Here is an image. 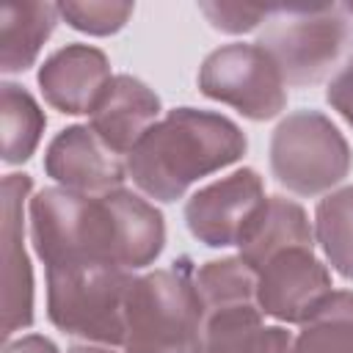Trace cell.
I'll list each match as a JSON object with an SVG mask.
<instances>
[{
  "label": "cell",
  "instance_id": "6da1fadb",
  "mask_svg": "<svg viewBox=\"0 0 353 353\" xmlns=\"http://www.w3.org/2000/svg\"><path fill=\"white\" fill-rule=\"evenodd\" d=\"M30 237L47 270L66 265L138 270L160 256L165 223L149 201L124 188L105 196L44 188L30 199Z\"/></svg>",
  "mask_w": 353,
  "mask_h": 353
},
{
  "label": "cell",
  "instance_id": "7a4b0ae2",
  "mask_svg": "<svg viewBox=\"0 0 353 353\" xmlns=\"http://www.w3.org/2000/svg\"><path fill=\"white\" fill-rule=\"evenodd\" d=\"M245 154L243 130L210 110L176 108L160 119L127 154V174L157 201H176L193 182Z\"/></svg>",
  "mask_w": 353,
  "mask_h": 353
},
{
  "label": "cell",
  "instance_id": "3957f363",
  "mask_svg": "<svg viewBox=\"0 0 353 353\" xmlns=\"http://www.w3.org/2000/svg\"><path fill=\"white\" fill-rule=\"evenodd\" d=\"M188 259L138 276L127 295V353H204V306Z\"/></svg>",
  "mask_w": 353,
  "mask_h": 353
},
{
  "label": "cell",
  "instance_id": "277c9868",
  "mask_svg": "<svg viewBox=\"0 0 353 353\" xmlns=\"http://www.w3.org/2000/svg\"><path fill=\"white\" fill-rule=\"evenodd\" d=\"M259 47L273 58L287 85L325 80L353 58V14L347 6L273 8Z\"/></svg>",
  "mask_w": 353,
  "mask_h": 353
},
{
  "label": "cell",
  "instance_id": "5b68a950",
  "mask_svg": "<svg viewBox=\"0 0 353 353\" xmlns=\"http://www.w3.org/2000/svg\"><path fill=\"white\" fill-rule=\"evenodd\" d=\"M135 276L116 265H66L47 270V314L72 336L124 345L127 295Z\"/></svg>",
  "mask_w": 353,
  "mask_h": 353
},
{
  "label": "cell",
  "instance_id": "8992f818",
  "mask_svg": "<svg viewBox=\"0 0 353 353\" xmlns=\"http://www.w3.org/2000/svg\"><path fill=\"white\" fill-rule=\"evenodd\" d=\"M270 171L287 190L317 196L347 176L350 149L331 119L317 110H298L273 130Z\"/></svg>",
  "mask_w": 353,
  "mask_h": 353
},
{
  "label": "cell",
  "instance_id": "52a82bcc",
  "mask_svg": "<svg viewBox=\"0 0 353 353\" xmlns=\"http://www.w3.org/2000/svg\"><path fill=\"white\" fill-rule=\"evenodd\" d=\"M199 88L254 121H268L287 105V83L259 44H226L210 52L199 69Z\"/></svg>",
  "mask_w": 353,
  "mask_h": 353
},
{
  "label": "cell",
  "instance_id": "ba28073f",
  "mask_svg": "<svg viewBox=\"0 0 353 353\" xmlns=\"http://www.w3.org/2000/svg\"><path fill=\"white\" fill-rule=\"evenodd\" d=\"M262 204V176L254 168H240L196 190L185 204V223L190 234L210 248L237 245Z\"/></svg>",
  "mask_w": 353,
  "mask_h": 353
},
{
  "label": "cell",
  "instance_id": "9c48e42d",
  "mask_svg": "<svg viewBox=\"0 0 353 353\" xmlns=\"http://www.w3.org/2000/svg\"><path fill=\"white\" fill-rule=\"evenodd\" d=\"M331 292V276L312 248L281 251L256 270L259 312L284 323L309 320Z\"/></svg>",
  "mask_w": 353,
  "mask_h": 353
},
{
  "label": "cell",
  "instance_id": "30bf717a",
  "mask_svg": "<svg viewBox=\"0 0 353 353\" xmlns=\"http://www.w3.org/2000/svg\"><path fill=\"white\" fill-rule=\"evenodd\" d=\"M33 182L28 174L3 179V334L11 336L33 323V270L25 254V201Z\"/></svg>",
  "mask_w": 353,
  "mask_h": 353
},
{
  "label": "cell",
  "instance_id": "8fae6325",
  "mask_svg": "<svg viewBox=\"0 0 353 353\" xmlns=\"http://www.w3.org/2000/svg\"><path fill=\"white\" fill-rule=\"evenodd\" d=\"M44 171L66 190L105 196L121 188L127 165H121L119 154L91 127L74 124L61 130L50 141L44 154Z\"/></svg>",
  "mask_w": 353,
  "mask_h": 353
},
{
  "label": "cell",
  "instance_id": "7c38bea8",
  "mask_svg": "<svg viewBox=\"0 0 353 353\" xmlns=\"http://www.w3.org/2000/svg\"><path fill=\"white\" fill-rule=\"evenodd\" d=\"M110 63L102 50L88 44H69L52 52L39 69V88L44 99L61 113H91L110 85Z\"/></svg>",
  "mask_w": 353,
  "mask_h": 353
},
{
  "label": "cell",
  "instance_id": "4fadbf2b",
  "mask_svg": "<svg viewBox=\"0 0 353 353\" xmlns=\"http://www.w3.org/2000/svg\"><path fill=\"white\" fill-rule=\"evenodd\" d=\"M160 99L138 77L119 74L91 110V130L116 152L130 154L132 146L157 124Z\"/></svg>",
  "mask_w": 353,
  "mask_h": 353
},
{
  "label": "cell",
  "instance_id": "5bb4252c",
  "mask_svg": "<svg viewBox=\"0 0 353 353\" xmlns=\"http://www.w3.org/2000/svg\"><path fill=\"white\" fill-rule=\"evenodd\" d=\"M240 259L256 273L276 254L290 248H312V226L301 204L270 196L256 210L251 223L240 237Z\"/></svg>",
  "mask_w": 353,
  "mask_h": 353
},
{
  "label": "cell",
  "instance_id": "9a60e30c",
  "mask_svg": "<svg viewBox=\"0 0 353 353\" xmlns=\"http://www.w3.org/2000/svg\"><path fill=\"white\" fill-rule=\"evenodd\" d=\"M58 6L52 3H25L8 0L3 6V39H0V66L3 72H25L39 58L41 44L50 39L58 22Z\"/></svg>",
  "mask_w": 353,
  "mask_h": 353
},
{
  "label": "cell",
  "instance_id": "2e32d148",
  "mask_svg": "<svg viewBox=\"0 0 353 353\" xmlns=\"http://www.w3.org/2000/svg\"><path fill=\"white\" fill-rule=\"evenodd\" d=\"M301 325L295 353H353V292H331Z\"/></svg>",
  "mask_w": 353,
  "mask_h": 353
},
{
  "label": "cell",
  "instance_id": "e0dca14e",
  "mask_svg": "<svg viewBox=\"0 0 353 353\" xmlns=\"http://www.w3.org/2000/svg\"><path fill=\"white\" fill-rule=\"evenodd\" d=\"M3 163H25L44 132V113L39 102L17 83H3Z\"/></svg>",
  "mask_w": 353,
  "mask_h": 353
},
{
  "label": "cell",
  "instance_id": "ac0fdd59",
  "mask_svg": "<svg viewBox=\"0 0 353 353\" xmlns=\"http://www.w3.org/2000/svg\"><path fill=\"white\" fill-rule=\"evenodd\" d=\"M317 243L345 279H353V185L325 196L314 215Z\"/></svg>",
  "mask_w": 353,
  "mask_h": 353
},
{
  "label": "cell",
  "instance_id": "d6986e66",
  "mask_svg": "<svg viewBox=\"0 0 353 353\" xmlns=\"http://www.w3.org/2000/svg\"><path fill=\"white\" fill-rule=\"evenodd\" d=\"M193 284L204 312L234 303H256V273L240 256L204 262L193 273Z\"/></svg>",
  "mask_w": 353,
  "mask_h": 353
},
{
  "label": "cell",
  "instance_id": "ffe728a7",
  "mask_svg": "<svg viewBox=\"0 0 353 353\" xmlns=\"http://www.w3.org/2000/svg\"><path fill=\"white\" fill-rule=\"evenodd\" d=\"M256 303H234L204 312V353H248L262 331Z\"/></svg>",
  "mask_w": 353,
  "mask_h": 353
},
{
  "label": "cell",
  "instance_id": "44dd1931",
  "mask_svg": "<svg viewBox=\"0 0 353 353\" xmlns=\"http://www.w3.org/2000/svg\"><path fill=\"white\" fill-rule=\"evenodd\" d=\"M61 17L83 33L110 36L127 25L135 6L132 3H110V0H69L58 6Z\"/></svg>",
  "mask_w": 353,
  "mask_h": 353
},
{
  "label": "cell",
  "instance_id": "7402d4cb",
  "mask_svg": "<svg viewBox=\"0 0 353 353\" xmlns=\"http://www.w3.org/2000/svg\"><path fill=\"white\" fill-rule=\"evenodd\" d=\"M199 11L210 19L212 28L223 33H245L268 22L273 14L270 6H243V3H199Z\"/></svg>",
  "mask_w": 353,
  "mask_h": 353
},
{
  "label": "cell",
  "instance_id": "603a6c76",
  "mask_svg": "<svg viewBox=\"0 0 353 353\" xmlns=\"http://www.w3.org/2000/svg\"><path fill=\"white\" fill-rule=\"evenodd\" d=\"M325 99H328L331 108L353 127V58L334 74V80L328 83Z\"/></svg>",
  "mask_w": 353,
  "mask_h": 353
},
{
  "label": "cell",
  "instance_id": "cb8c5ba5",
  "mask_svg": "<svg viewBox=\"0 0 353 353\" xmlns=\"http://www.w3.org/2000/svg\"><path fill=\"white\" fill-rule=\"evenodd\" d=\"M248 353H295V336L281 325L262 328Z\"/></svg>",
  "mask_w": 353,
  "mask_h": 353
},
{
  "label": "cell",
  "instance_id": "d4e9b609",
  "mask_svg": "<svg viewBox=\"0 0 353 353\" xmlns=\"http://www.w3.org/2000/svg\"><path fill=\"white\" fill-rule=\"evenodd\" d=\"M3 353H58V347L47 336H41V334H28L22 339L8 342Z\"/></svg>",
  "mask_w": 353,
  "mask_h": 353
},
{
  "label": "cell",
  "instance_id": "484cf974",
  "mask_svg": "<svg viewBox=\"0 0 353 353\" xmlns=\"http://www.w3.org/2000/svg\"><path fill=\"white\" fill-rule=\"evenodd\" d=\"M69 353H113L108 347H91V345H74Z\"/></svg>",
  "mask_w": 353,
  "mask_h": 353
},
{
  "label": "cell",
  "instance_id": "4316f807",
  "mask_svg": "<svg viewBox=\"0 0 353 353\" xmlns=\"http://www.w3.org/2000/svg\"><path fill=\"white\" fill-rule=\"evenodd\" d=\"M347 8H350V14H353V6H347Z\"/></svg>",
  "mask_w": 353,
  "mask_h": 353
}]
</instances>
